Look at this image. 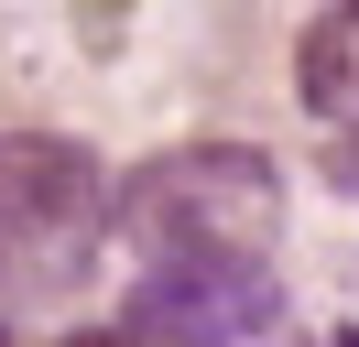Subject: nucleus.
Here are the masks:
<instances>
[{"mask_svg":"<svg viewBox=\"0 0 359 347\" xmlns=\"http://www.w3.org/2000/svg\"><path fill=\"white\" fill-rule=\"evenodd\" d=\"M337 347H359V325H348V337H337Z\"/></svg>","mask_w":359,"mask_h":347,"instance_id":"obj_6","label":"nucleus"},{"mask_svg":"<svg viewBox=\"0 0 359 347\" xmlns=\"http://www.w3.org/2000/svg\"><path fill=\"white\" fill-rule=\"evenodd\" d=\"M120 228H131L142 271L153 260H272V239H283V174L262 152H240V141L163 152V163L131 174Z\"/></svg>","mask_w":359,"mask_h":347,"instance_id":"obj_1","label":"nucleus"},{"mask_svg":"<svg viewBox=\"0 0 359 347\" xmlns=\"http://www.w3.org/2000/svg\"><path fill=\"white\" fill-rule=\"evenodd\" d=\"M337 185H359V152H348V163H337Z\"/></svg>","mask_w":359,"mask_h":347,"instance_id":"obj_5","label":"nucleus"},{"mask_svg":"<svg viewBox=\"0 0 359 347\" xmlns=\"http://www.w3.org/2000/svg\"><path fill=\"white\" fill-rule=\"evenodd\" d=\"M109 174L88 163L76 141H0V282H22V293H66L76 271L98 260L109 239Z\"/></svg>","mask_w":359,"mask_h":347,"instance_id":"obj_2","label":"nucleus"},{"mask_svg":"<svg viewBox=\"0 0 359 347\" xmlns=\"http://www.w3.org/2000/svg\"><path fill=\"white\" fill-rule=\"evenodd\" d=\"M88 347H109V337H88Z\"/></svg>","mask_w":359,"mask_h":347,"instance_id":"obj_7","label":"nucleus"},{"mask_svg":"<svg viewBox=\"0 0 359 347\" xmlns=\"http://www.w3.org/2000/svg\"><path fill=\"white\" fill-rule=\"evenodd\" d=\"M294 87H305L316 120H359V0H337V11L305 22V43H294Z\"/></svg>","mask_w":359,"mask_h":347,"instance_id":"obj_4","label":"nucleus"},{"mask_svg":"<svg viewBox=\"0 0 359 347\" xmlns=\"http://www.w3.org/2000/svg\"><path fill=\"white\" fill-rule=\"evenodd\" d=\"M283 315L272 260H153L120 304L131 347H240Z\"/></svg>","mask_w":359,"mask_h":347,"instance_id":"obj_3","label":"nucleus"}]
</instances>
